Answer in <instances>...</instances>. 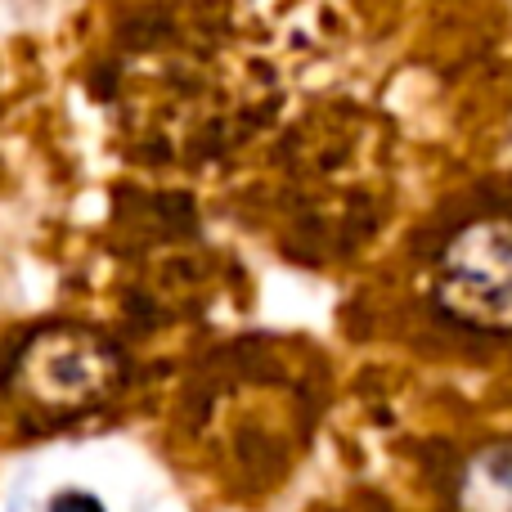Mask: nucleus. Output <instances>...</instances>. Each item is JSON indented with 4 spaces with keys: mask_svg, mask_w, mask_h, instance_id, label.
<instances>
[{
    "mask_svg": "<svg viewBox=\"0 0 512 512\" xmlns=\"http://www.w3.org/2000/svg\"><path fill=\"white\" fill-rule=\"evenodd\" d=\"M436 301L450 319L481 333L512 328V221L477 216L436 256Z\"/></svg>",
    "mask_w": 512,
    "mask_h": 512,
    "instance_id": "obj_1",
    "label": "nucleus"
},
{
    "mask_svg": "<svg viewBox=\"0 0 512 512\" xmlns=\"http://www.w3.org/2000/svg\"><path fill=\"white\" fill-rule=\"evenodd\" d=\"M117 378V355L81 328H50L18 355V382L50 409H77L99 400Z\"/></svg>",
    "mask_w": 512,
    "mask_h": 512,
    "instance_id": "obj_2",
    "label": "nucleus"
},
{
    "mask_svg": "<svg viewBox=\"0 0 512 512\" xmlns=\"http://www.w3.org/2000/svg\"><path fill=\"white\" fill-rule=\"evenodd\" d=\"M459 512H512V445H490L463 468Z\"/></svg>",
    "mask_w": 512,
    "mask_h": 512,
    "instance_id": "obj_3",
    "label": "nucleus"
},
{
    "mask_svg": "<svg viewBox=\"0 0 512 512\" xmlns=\"http://www.w3.org/2000/svg\"><path fill=\"white\" fill-rule=\"evenodd\" d=\"M50 512H104V504L95 495H86V490H63L50 504Z\"/></svg>",
    "mask_w": 512,
    "mask_h": 512,
    "instance_id": "obj_4",
    "label": "nucleus"
}]
</instances>
